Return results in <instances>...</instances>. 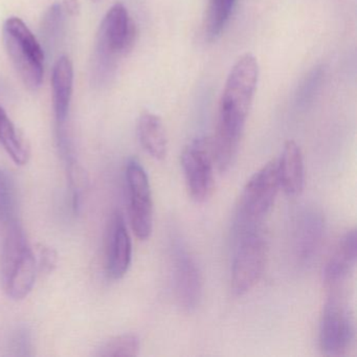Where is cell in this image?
I'll use <instances>...</instances> for the list:
<instances>
[{"instance_id": "14", "label": "cell", "mask_w": 357, "mask_h": 357, "mask_svg": "<svg viewBox=\"0 0 357 357\" xmlns=\"http://www.w3.org/2000/svg\"><path fill=\"white\" fill-rule=\"evenodd\" d=\"M74 86V66L68 56L56 61L52 75V95L56 126L66 125Z\"/></svg>"}, {"instance_id": "10", "label": "cell", "mask_w": 357, "mask_h": 357, "mask_svg": "<svg viewBox=\"0 0 357 357\" xmlns=\"http://www.w3.org/2000/svg\"><path fill=\"white\" fill-rule=\"evenodd\" d=\"M214 154L212 142L198 139L185 148L181 166L190 195L195 202H204L214 188Z\"/></svg>"}, {"instance_id": "22", "label": "cell", "mask_w": 357, "mask_h": 357, "mask_svg": "<svg viewBox=\"0 0 357 357\" xmlns=\"http://www.w3.org/2000/svg\"><path fill=\"white\" fill-rule=\"evenodd\" d=\"M8 349L11 354L29 356L32 354V334L26 326L15 328L8 340Z\"/></svg>"}, {"instance_id": "12", "label": "cell", "mask_w": 357, "mask_h": 357, "mask_svg": "<svg viewBox=\"0 0 357 357\" xmlns=\"http://www.w3.org/2000/svg\"><path fill=\"white\" fill-rule=\"evenodd\" d=\"M132 244L126 223L120 213H116L110 221L107 238L106 268L112 279L124 277L130 266Z\"/></svg>"}, {"instance_id": "4", "label": "cell", "mask_w": 357, "mask_h": 357, "mask_svg": "<svg viewBox=\"0 0 357 357\" xmlns=\"http://www.w3.org/2000/svg\"><path fill=\"white\" fill-rule=\"evenodd\" d=\"M137 26L122 3L112 6L101 26L96 50V72H112L116 58L126 55L135 45ZM100 77V76H99Z\"/></svg>"}, {"instance_id": "20", "label": "cell", "mask_w": 357, "mask_h": 357, "mask_svg": "<svg viewBox=\"0 0 357 357\" xmlns=\"http://www.w3.org/2000/svg\"><path fill=\"white\" fill-rule=\"evenodd\" d=\"M68 14L63 3H56L45 12L41 22L40 32L47 45H54L63 30L66 15Z\"/></svg>"}, {"instance_id": "16", "label": "cell", "mask_w": 357, "mask_h": 357, "mask_svg": "<svg viewBox=\"0 0 357 357\" xmlns=\"http://www.w3.org/2000/svg\"><path fill=\"white\" fill-rule=\"evenodd\" d=\"M137 135L141 145L155 160H164L168 150L166 131L162 119L154 114L145 112L137 123Z\"/></svg>"}, {"instance_id": "11", "label": "cell", "mask_w": 357, "mask_h": 357, "mask_svg": "<svg viewBox=\"0 0 357 357\" xmlns=\"http://www.w3.org/2000/svg\"><path fill=\"white\" fill-rule=\"evenodd\" d=\"M325 219L315 210H306L298 217L294 227V252L301 265L314 260L323 243Z\"/></svg>"}, {"instance_id": "15", "label": "cell", "mask_w": 357, "mask_h": 357, "mask_svg": "<svg viewBox=\"0 0 357 357\" xmlns=\"http://www.w3.org/2000/svg\"><path fill=\"white\" fill-rule=\"evenodd\" d=\"M280 185L286 194L296 196L304 190V162L302 152L296 142L288 141L284 145L280 162H278Z\"/></svg>"}, {"instance_id": "7", "label": "cell", "mask_w": 357, "mask_h": 357, "mask_svg": "<svg viewBox=\"0 0 357 357\" xmlns=\"http://www.w3.org/2000/svg\"><path fill=\"white\" fill-rule=\"evenodd\" d=\"M239 240L231 266V290L237 296L250 292L264 271L266 243L258 229L238 231Z\"/></svg>"}, {"instance_id": "17", "label": "cell", "mask_w": 357, "mask_h": 357, "mask_svg": "<svg viewBox=\"0 0 357 357\" xmlns=\"http://www.w3.org/2000/svg\"><path fill=\"white\" fill-rule=\"evenodd\" d=\"M0 145L18 166H24L30 158V148L6 110L0 106Z\"/></svg>"}, {"instance_id": "5", "label": "cell", "mask_w": 357, "mask_h": 357, "mask_svg": "<svg viewBox=\"0 0 357 357\" xmlns=\"http://www.w3.org/2000/svg\"><path fill=\"white\" fill-rule=\"evenodd\" d=\"M280 187L278 162H267L246 183L238 212V231L257 229L271 211Z\"/></svg>"}, {"instance_id": "18", "label": "cell", "mask_w": 357, "mask_h": 357, "mask_svg": "<svg viewBox=\"0 0 357 357\" xmlns=\"http://www.w3.org/2000/svg\"><path fill=\"white\" fill-rule=\"evenodd\" d=\"M17 208L15 181L9 171L0 168V229L17 221Z\"/></svg>"}, {"instance_id": "13", "label": "cell", "mask_w": 357, "mask_h": 357, "mask_svg": "<svg viewBox=\"0 0 357 357\" xmlns=\"http://www.w3.org/2000/svg\"><path fill=\"white\" fill-rule=\"evenodd\" d=\"M357 260V234L353 229L347 231L334 248L323 269L326 285L335 287L349 277Z\"/></svg>"}, {"instance_id": "3", "label": "cell", "mask_w": 357, "mask_h": 357, "mask_svg": "<svg viewBox=\"0 0 357 357\" xmlns=\"http://www.w3.org/2000/svg\"><path fill=\"white\" fill-rule=\"evenodd\" d=\"M6 51L26 87L37 91L43 84L45 52L32 31L18 17L6 20L3 28Z\"/></svg>"}, {"instance_id": "9", "label": "cell", "mask_w": 357, "mask_h": 357, "mask_svg": "<svg viewBox=\"0 0 357 357\" xmlns=\"http://www.w3.org/2000/svg\"><path fill=\"white\" fill-rule=\"evenodd\" d=\"M125 176L133 233L139 240L149 239L153 229V202L147 173L137 160H130Z\"/></svg>"}, {"instance_id": "19", "label": "cell", "mask_w": 357, "mask_h": 357, "mask_svg": "<svg viewBox=\"0 0 357 357\" xmlns=\"http://www.w3.org/2000/svg\"><path fill=\"white\" fill-rule=\"evenodd\" d=\"M235 3L236 0H208L204 34L208 40H214L220 36L231 17Z\"/></svg>"}, {"instance_id": "6", "label": "cell", "mask_w": 357, "mask_h": 357, "mask_svg": "<svg viewBox=\"0 0 357 357\" xmlns=\"http://www.w3.org/2000/svg\"><path fill=\"white\" fill-rule=\"evenodd\" d=\"M355 340V324L347 301L333 294L324 305L319 319V348L326 356L348 353Z\"/></svg>"}, {"instance_id": "21", "label": "cell", "mask_w": 357, "mask_h": 357, "mask_svg": "<svg viewBox=\"0 0 357 357\" xmlns=\"http://www.w3.org/2000/svg\"><path fill=\"white\" fill-rule=\"evenodd\" d=\"M139 340L133 334H123L106 342L99 349L98 355L104 357L137 356L139 351Z\"/></svg>"}, {"instance_id": "1", "label": "cell", "mask_w": 357, "mask_h": 357, "mask_svg": "<svg viewBox=\"0 0 357 357\" xmlns=\"http://www.w3.org/2000/svg\"><path fill=\"white\" fill-rule=\"evenodd\" d=\"M258 80L259 64L252 54L241 56L227 76L212 142L214 162L220 172L229 170L235 160Z\"/></svg>"}, {"instance_id": "23", "label": "cell", "mask_w": 357, "mask_h": 357, "mask_svg": "<svg viewBox=\"0 0 357 357\" xmlns=\"http://www.w3.org/2000/svg\"><path fill=\"white\" fill-rule=\"evenodd\" d=\"M57 262V254L50 248H43L39 252V262L37 266L41 271L50 273Z\"/></svg>"}, {"instance_id": "2", "label": "cell", "mask_w": 357, "mask_h": 357, "mask_svg": "<svg viewBox=\"0 0 357 357\" xmlns=\"http://www.w3.org/2000/svg\"><path fill=\"white\" fill-rule=\"evenodd\" d=\"M37 260L20 222L6 229L0 259V277L6 294L13 300H22L34 287Z\"/></svg>"}, {"instance_id": "8", "label": "cell", "mask_w": 357, "mask_h": 357, "mask_svg": "<svg viewBox=\"0 0 357 357\" xmlns=\"http://www.w3.org/2000/svg\"><path fill=\"white\" fill-rule=\"evenodd\" d=\"M171 279L173 291L181 308L193 311L202 296L199 267L181 239H173L170 248Z\"/></svg>"}]
</instances>
